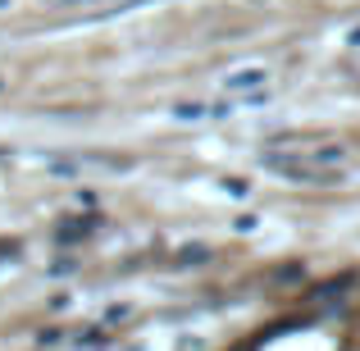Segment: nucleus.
<instances>
[{"mask_svg":"<svg viewBox=\"0 0 360 351\" xmlns=\"http://www.w3.org/2000/svg\"><path fill=\"white\" fill-rule=\"evenodd\" d=\"M260 82H269V69H246V73H233L224 87L229 91H246V87H260Z\"/></svg>","mask_w":360,"mask_h":351,"instance_id":"f257e3e1","label":"nucleus"},{"mask_svg":"<svg viewBox=\"0 0 360 351\" xmlns=\"http://www.w3.org/2000/svg\"><path fill=\"white\" fill-rule=\"evenodd\" d=\"M205 255H210L205 246H187V251H178L174 260H178V264H192V260H205Z\"/></svg>","mask_w":360,"mask_h":351,"instance_id":"f03ea898","label":"nucleus"},{"mask_svg":"<svg viewBox=\"0 0 360 351\" xmlns=\"http://www.w3.org/2000/svg\"><path fill=\"white\" fill-rule=\"evenodd\" d=\"M356 42H360V32H352V46H356Z\"/></svg>","mask_w":360,"mask_h":351,"instance_id":"7ed1b4c3","label":"nucleus"},{"mask_svg":"<svg viewBox=\"0 0 360 351\" xmlns=\"http://www.w3.org/2000/svg\"><path fill=\"white\" fill-rule=\"evenodd\" d=\"M5 5H9V0H0V9H5Z\"/></svg>","mask_w":360,"mask_h":351,"instance_id":"20e7f679","label":"nucleus"}]
</instances>
